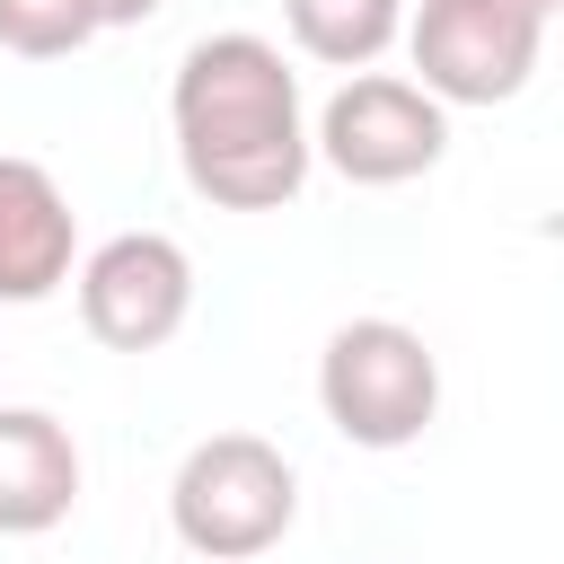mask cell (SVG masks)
<instances>
[{
  "instance_id": "cell-1",
  "label": "cell",
  "mask_w": 564,
  "mask_h": 564,
  "mask_svg": "<svg viewBox=\"0 0 564 564\" xmlns=\"http://www.w3.org/2000/svg\"><path fill=\"white\" fill-rule=\"evenodd\" d=\"M167 123H176L185 185L220 212H282L308 185L300 70L282 62V44H264L247 26L185 44L176 88H167Z\"/></svg>"
},
{
  "instance_id": "cell-2",
  "label": "cell",
  "mask_w": 564,
  "mask_h": 564,
  "mask_svg": "<svg viewBox=\"0 0 564 564\" xmlns=\"http://www.w3.org/2000/svg\"><path fill=\"white\" fill-rule=\"evenodd\" d=\"M167 520L185 538V555L203 564H247L264 546L291 538L300 520V476L264 432H212L185 449L176 485H167Z\"/></svg>"
},
{
  "instance_id": "cell-3",
  "label": "cell",
  "mask_w": 564,
  "mask_h": 564,
  "mask_svg": "<svg viewBox=\"0 0 564 564\" xmlns=\"http://www.w3.org/2000/svg\"><path fill=\"white\" fill-rule=\"evenodd\" d=\"M317 405L352 449H414L441 414V352L405 317H344L317 352Z\"/></svg>"
},
{
  "instance_id": "cell-4",
  "label": "cell",
  "mask_w": 564,
  "mask_h": 564,
  "mask_svg": "<svg viewBox=\"0 0 564 564\" xmlns=\"http://www.w3.org/2000/svg\"><path fill=\"white\" fill-rule=\"evenodd\" d=\"M397 35L423 70L414 88L441 106H502L546 62V9L538 0H414Z\"/></svg>"
},
{
  "instance_id": "cell-5",
  "label": "cell",
  "mask_w": 564,
  "mask_h": 564,
  "mask_svg": "<svg viewBox=\"0 0 564 564\" xmlns=\"http://www.w3.org/2000/svg\"><path fill=\"white\" fill-rule=\"evenodd\" d=\"M441 150H449V106L397 70H344V88L308 132V159H326L344 185H414L441 167Z\"/></svg>"
},
{
  "instance_id": "cell-6",
  "label": "cell",
  "mask_w": 564,
  "mask_h": 564,
  "mask_svg": "<svg viewBox=\"0 0 564 564\" xmlns=\"http://www.w3.org/2000/svg\"><path fill=\"white\" fill-rule=\"evenodd\" d=\"M79 282V326L106 352H159L194 317V256L167 229H123L70 264Z\"/></svg>"
},
{
  "instance_id": "cell-7",
  "label": "cell",
  "mask_w": 564,
  "mask_h": 564,
  "mask_svg": "<svg viewBox=\"0 0 564 564\" xmlns=\"http://www.w3.org/2000/svg\"><path fill=\"white\" fill-rule=\"evenodd\" d=\"M79 264V212L44 159L0 150V308H35Z\"/></svg>"
},
{
  "instance_id": "cell-8",
  "label": "cell",
  "mask_w": 564,
  "mask_h": 564,
  "mask_svg": "<svg viewBox=\"0 0 564 564\" xmlns=\"http://www.w3.org/2000/svg\"><path fill=\"white\" fill-rule=\"evenodd\" d=\"M79 511V441L44 405H0V538H44Z\"/></svg>"
},
{
  "instance_id": "cell-9",
  "label": "cell",
  "mask_w": 564,
  "mask_h": 564,
  "mask_svg": "<svg viewBox=\"0 0 564 564\" xmlns=\"http://www.w3.org/2000/svg\"><path fill=\"white\" fill-rule=\"evenodd\" d=\"M282 26H291V44H300L308 62H326V70H370V62L397 44L405 0H282Z\"/></svg>"
},
{
  "instance_id": "cell-10",
  "label": "cell",
  "mask_w": 564,
  "mask_h": 564,
  "mask_svg": "<svg viewBox=\"0 0 564 564\" xmlns=\"http://www.w3.org/2000/svg\"><path fill=\"white\" fill-rule=\"evenodd\" d=\"M88 35H106L97 0H0V53H18V62H62Z\"/></svg>"
},
{
  "instance_id": "cell-11",
  "label": "cell",
  "mask_w": 564,
  "mask_h": 564,
  "mask_svg": "<svg viewBox=\"0 0 564 564\" xmlns=\"http://www.w3.org/2000/svg\"><path fill=\"white\" fill-rule=\"evenodd\" d=\"M167 0H97V26H141V18H159Z\"/></svg>"
},
{
  "instance_id": "cell-12",
  "label": "cell",
  "mask_w": 564,
  "mask_h": 564,
  "mask_svg": "<svg viewBox=\"0 0 564 564\" xmlns=\"http://www.w3.org/2000/svg\"><path fill=\"white\" fill-rule=\"evenodd\" d=\"M538 9H546V18H555V9H564V0H538Z\"/></svg>"
}]
</instances>
